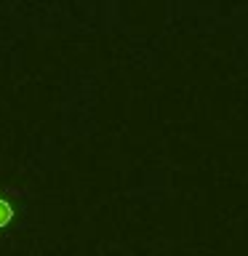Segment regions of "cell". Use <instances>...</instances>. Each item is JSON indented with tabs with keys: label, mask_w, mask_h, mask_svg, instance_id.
I'll return each instance as SVG.
<instances>
[{
	"label": "cell",
	"mask_w": 248,
	"mask_h": 256,
	"mask_svg": "<svg viewBox=\"0 0 248 256\" xmlns=\"http://www.w3.org/2000/svg\"><path fill=\"white\" fill-rule=\"evenodd\" d=\"M14 219H16V206L6 195H0V232H3L6 227H11Z\"/></svg>",
	"instance_id": "6da1fadb"
}]
</instances>
